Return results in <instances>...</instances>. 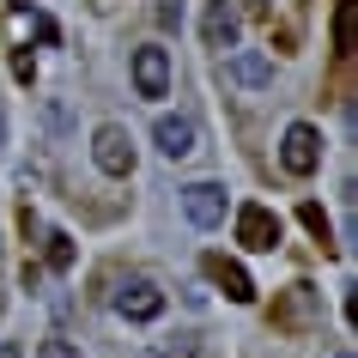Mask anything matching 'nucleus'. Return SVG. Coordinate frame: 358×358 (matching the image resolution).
<instances>
[{"instance_id": "nucleus-1", "label": "nucleus", "mask_w": 358, "mask_h": 358, "mask_svg": "<svg viewBox=\"0 0 358 358\" xmlns=\"http://www.w3.org/2000/svg\"><path fill=\"white\" fill-rule=\"evenodd\" d=\"M280 164L292 170V176H310V170L322 164V134L310 128V122H292L280 140Z\"/></svg>"}, {"instance_id": "nucleus-2", "label": "nucleus", "mask_w": 358, "mask_h": 358, "mask_svg": "<svg viewBox=\"0 0 358 358\" xmlns=\"http://www.w3.org/2000/svg\"><path fill=\"white\" fill-rule=\"evenodd\" d=\"M92 158H97V170H103V176H128V170H134V140H128V128L103 122V128H97V140H92Z\"/></svg>"}, {"instance_id": "nucleus-3", "label": "nucleus", "mask_w": 358, "mask_h": 358, "mask_svg": "<svg viewBox=\"0 0 358 358\" xmlns=\"http://www.w3.org/2000/svg\"><path fill=\"white\" fill-rule=\"evenodd\" d=\"M237 243L255 249V255H267V249H280V213H267L249 201L243 213H237Z\"/></svg>"}, {"instance_id": "nucleus-4", "label": "nucleus", "mask_w": 358, "mask_h": 358, "mask_svg": "<svg viewBox=\"0 0 358 358\" xmlns=\"http://www.w3.org/2000/svg\"><path fill=\"white\" fill-rule=\"evenodd\" d=\"M115 310H122L128 322H158L164 316V292H158L152 280H128L122 292H115Z\"/></svg>"}, {"instance_id": "nucleus-5", "label": "nucleus", "mask_w": 358, "mask_h": 358, "mask_svg": "<svg viewBox=\"0 0 358 358\" xmlns=\"http://www.w3.org/2000/svg\"><path fill=\"white\" fill-rule=\"evenodd\" d=\"M134 85H140V97H164L170 92V55L158 43L134 49Z\"/></svg>"}, {"instance_id": "nucleus-6", "label": "nucleus", "mask_w": 358, "mask_h": 358, "mask_svg": "<svg viewBox=\"0 0 358 358\" xmlns=\"http://www.w3.org/2000/svg\"><path fill=\"white\" fill-rule=\"evenodd\" d=\"M182 213H189V225L213 231L219 219H225V189H213V182H189V189H182Z\"/></svg>"}, {"instance_id": "nucleus-7", "label": "nucleus", "mask_w": 358, "mask_h": 358, "mask_svg": "<svg viewBox=\"0 0 358 358\" xmlns=\"http://www.w3.org/2000/svg\"><path fill=\"white\" fill-rule=\"evenodd\" d=\"M152 140H158V152H164V158H189V152H194V140H201V128H194L189 115H158Z\"/></svg>"}, {"instance_id": "nucleus-8", "label": "nucleus", "mask_w": 358, "mask_h": 358, "mask_svg": "<svg viewBox=\"0 0 358 358\" xmlns=\"http://www.w3.org/2000/svg\"><path fill=\"white\" fill-rule=\"evenodd\" d=\"M207 273H213V285H225V298H231V303H255V280H249L237 262H225V255H207Z\"/></svg>"}, {"instance_id": "nucleus-9", "label": "nucleus", "mask_w": 358, "mask_h": 358, "mask_svg": "<svg viewBox=\"0 0 358 358\" xmlns=\"http://www.w3.org/2000/svg\"><path fill=\"white\" fill-rule=\"evenodd\" d=\"M237 31H243L237 6H231V0H213V6H207V49H231Z\"/></svg>"}, {"instance_id": "nucleus-10", "label": "nucleus", "mask_w": 358, "mask_h": 358, "mask_svg": "<svg viewBox=\"0 0 358 358\" xmlns=\"http://www.w3.org/2000/svg\"><path fill=\"white\" fill-rule=\"evenodd\" d=\"M225 79H231V85H267V79H273V61H267V55H231L225 61Z\"/></svg>"}, {"instance_id": "nucleus-11", "label": "nucleus", "mask_w": 358, "mask_h": 358, "mask_svg": "<svg viewBox=\"0 0 358 358\" xmlns=\"http://www.w3.org/2000/svg\"><path fill=\"white\" fill-rule=\"evenodd\" d=\"M352 19H358V6H352V0H340V6H334V49H340V55H352Z\"/></svg>"}, {"instance_id": "nucleus-12", "label": "nucleus", "mask_w": 358, "mask_h": 358, "mask_svg": "<svg viewBox=\"0 0 358 358\" xmlns=\"http://www.w3.org/2000/svg\"><path fill=\"white\" fill-rule=\"evenodd\" d=\"M298 219H303V231H310L316 243H328V237H334V225H328V213H322L316 201H303V207H298Z\"/></svg>"}, {"instance_id": "nucleus-13", "label": "nucleus", "mask_w": 358, "mask_h": 358, "mask_svg": "<svg viewBox=\"0 0 358 358\" xmlns=\"http://www.w3.org/2000/svg\"><path fill=\"white\" fill-rule=\"evenodd\" d=\"M49 267H55V273H67V267H73V237H67V231H55V237H49Z\"/></svg>"}, {"instance_id": "nucleus-14", "label": "nucleus", "mask_w": 358, "mask_h": 358, "mask_svg": "<svg viewBox=\"0 0 358 358\" xmlns=\"http://www.w3.org/2000/svg\"><path fill=\"white\" fill-rule=\"evenodd\" d=\"M13 73H19L24 85H31V79H37V61H31V55H24V49H19V55H13Z\"/></svg>"}, {"instance_id": "nucleus-15", "label": "nucleus", "mask_w": 358, "mask_h": 358, "mask_svg": "<svg viewBox=\"0 0 358 358\" xmlns=\"http://www.w3.org/2000/svg\"><path fill=\"white\" fill-rule=\"evenodd\" d=\"M37 358H79V352L67 346V340H43V352H37Z\"/></svg>"}, {"instance_id": "nucleus-16", "label": "nucleus", "mask_w": 358, "mask_h": 358, "mask_svg": "<svg viewBox=\"0 0 358 358\" xmlns=\"http://www.w3.org/2000/svg\"><path fill=\"white\" fill-rule=\"evenodd\" d=\"M0 358H19V346H13V340H0Z\"/></svg>"}, {"instance_id": "nucleus-17", "label": "nucleus", "mask_w": 358, "mask_h": 358, "mask_svg": "<svg viewBox=\"0 0 358 358\" xmlns=\"http://www.w3.org/2000/svg\"><path fill=\"white\" fill-rule=\"evenodd\" d=\"M0 140H6V115H0Z\"/></svg>"}, {"instance_id": "nucleus-18", "label": "nucleus", "mask_w": 358, "mask_h": 358, "mask_svg": "<svg viewBox=\"0 0 358 358\" xmlns=\"http://www.w3.org/2000/svg\"><path fill=\"white\" fill-rule=\"evenodd\" d=\"M13 6H31V0H13Z\"/></svg>"}, {"instance_id": "nucleus-19", "label": "nucleus", "mask_w": 358, "mask_h": 358, "mask_svg": "<svg viewBox=\"0 0 358 358\" xmlns=\"http://www.w3.org/2000/svg\"><path fill=\"white\" fill-rule=\"evenodd\" d=\"M340 358H352V352H340Z\"/></svg>"}, {"instance_id": "nucleus-20", "label": "nucleus", "mask_w": 358, "mask_h": 358, "mask_svg": "<svg viewBox=\"0 0 358 358\" xmlns=\"http://www.w3.org/2000/svg\"><path fill=\"white\" fill-rule=\"evenodd\" d=\"M267 6H273V0H267Z\"/></svg>"}]
</instances>
